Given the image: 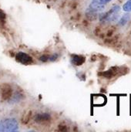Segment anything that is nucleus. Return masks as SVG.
<instances>
[{"mask_svg":"<svg viewBox=\"0 0 131 132\" xmlns=\"http://www.w3.org/2000/svg\"><path fill=\"white\" fill-rule=\"evenodd\" d=\"M120 6L115 5L110 8V9L100 15V21L102 22H110L117 19L118 14L120 11Z\"/></svg>","mask_w":131,"mask_h":132,"instance_id":"obj_1","label":"nucleus"},{"mask_svg":"<svg viewBox=\"0 0 131 132\" xmlns=\"http://www.w3.org/2000/svg\"><path fill=\"white\" fill-rule=\"evenodd\" d=\"M19 129L18 121L14 118H8L0 122V131L12 132Z\"/></svg>","mask_w":131,"mask_h":132,"instance_id":"obj_2","label":"nucleus"},{"mask_svg":"<svg viewBox=\"0 0 131 132\" xmlns=\"http://www.w3.org/2000/svg\"><path fill=\"white\" fill-rule=\"evenodd\" d=\"M105 8V5L101 3L100 0H93L88 8V12L90 14H96L102 12Z\"/></svg>","mask_w":131,"mask_h":132,"instance_id":"obj_3","label":"nucleus"},{"mask_svg":"<svg viewBox=\"0 0 131 132\" xmlns=\"http://www.w3.org/2000/svg\"><path fill=\"white\" fill-rule=\"evenodd\" d=\"M15 60L24 65H29L32 63V58L29 54L24 52H19L15 55Z\"/></svg>","mask_w":131,"mask_h":132,"instance_id":"obj_4","label":"nucleus"},{"mask_svg":"<svg viewBox=\"0 0 131 132\" xmlns=\"http://www.w3.org/2000/svg\"><path fill=\"white\" fill-rule=\"evenodd\" d=\"M130 18L131 16L130 12H127V13L124 14V15L120 17V19H119V21H118L119 26H124L127 25V22L130 20Z\"/></svg>","mask_w":131,"mask_h":132,"instance_id":"obj_5","label":"nucleus"},{"mask_svg":"<svg viewBox=\"0 0 131 132\" xmlns=\"http://www.w3.org/2000/svg\"><path fill=\"white\" fill-rule=\"evenodd\" d=\"M84 62V59L80 56H74L72 58V63L74 65H81Z\"/></svg>","mask_w":131,"mask_h":132,"instance_id":"obj_6","label":"nucleus"},{"mask_svg":"<svg viewBox=\"0 0 131 132\" xmlns=\"http://www.w3.org/2000/svg\"><path fill=\"white\" fill-rule=\"evenodd\" d=\"M122 9L126 12H131V0H127L123 5Z\"/></svg>","mask_w":131,"mask_h":132,"instance_id":"obj_7","label":"nucleus"},{"mask_svg":"<svg viewBox=\"0 0 131 132\" xmlns=\"http://www.w3.org/2000/svg\"><path fill=\"white\" fill-rule=\"evenodd\" d=\"M49 118V116L47 114H41L37 115V118L36 121L40 122V121H46Z\"/></svg>","mask_w":131,"mask_h":132,"instance_id":"obj_8","label":"nucleus"},{"mask_svg":"<svg viewBox=\"0 0 131 132\" xmlns=\"http://www.w3.org/2000/svg\"><path fill=\"white\" fill-rule=\"evenodd\" d=\"M111 1H113V0H100V2L101 3L104 4V5H106V4H107V3L110 2Z\"/></svg>","mask_w":131,"mask_h":132,"instance_id":"obj_9","label":"nucleus"}]
</instances>
